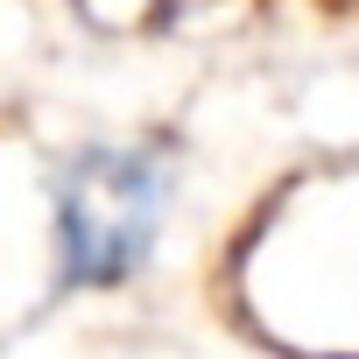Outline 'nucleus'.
<instances>
[{
	"mask_svg": "<svg viewBox=\"0 0 359 359\" xmlns=\"http://www.w3.org/2000/svg\"><path fill=\"white\" fill-rule=\"evenodd\" d=\"M155 205H162V169L155 155L106 148L85 155L64 176V205H57V240H64V275L78 289L127 282L155 240Z\"/></svg>",
	"mask_w": 359,
	"mask_h": 359,
	"instance_id": "obj_1",
	"label": "nucleus"
}]
</instances>
